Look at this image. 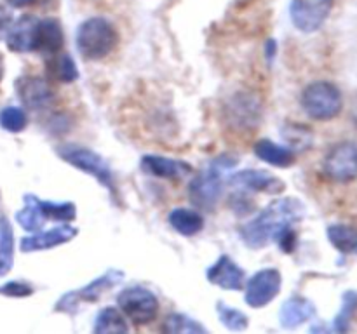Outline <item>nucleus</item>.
Instances as JSON below:
<instances>
[{"label": "nucleus", "mask_w": 357, "mask_h": 334, "mask_svg": "<svg viewBox=\"0 0 357 334\" xmlns=\"http://www.w3.org/2000/svg\"><path fill=\"white\" fill-rule=\"evenodd\" d=\"M7 2H9L13 7H26V6H31V3H35V0H7Z\"/></svg>", "instance_id": "35"}, {"label": "nucleus", "mask_w": 357, "mask_h": 334, "mask_svg": "<svg viewBox=\"0 0 357 334\" xmlns=\"http://www.w3.org/2000/svg\"><path fill=\"white\" fill-rule=\"evenodd\" d=\"M23 202L24 207L16 212V221L20 223L21 228H24L26 232H38V230L44 226L45 219H47L44 211H42V200L35 197V195L26 193L23 197Z\"/></svg>", "instance_id": "22"}, {"label": "nucleus", "mask_w": 357, "mask_h": 334, "mask_svg": "<svg viewBox=\"0 0 357 334\" xmlns=\"http://www.w3.org/2000/svg\"><path fill=\"white\" fill-rule=\"evenodd\" d=\"M3 75V61H2V56H0V80H2Z\"/></svg>", "instance_id": "37"}, {"label": "nucleus", "mask_w": 357, "mask_h": 334, "mask_svg": "<svg viewBox=\"0 0 357 334\" xmlns=\"http://www.w3.org/2000/svg\"><path fill=\"white\" fill-rule=\"evenodd\" d=\"M63 44H65V35H63V28L58 21L51 19V17L38 21L37 51L35 52H40V54L51 58L61 51Z\"/></svg>", "instance_id": "19"}, {"label": "nucleus", "mask_w": 357, "mask_h": 334, "mask_svg": "<svg viewBox=\"0 0 357 334\" xmlns=\"http://www.w3.org/2000/svg\"><path fill=\"white\" fill-rule=\"evenodd\" d=\"M38 21L40 19L35 16H21L20 19L14 21L6 37L7 47L20 54L37 51Z\"/></svg>", "instance_id": "16"}, {"label": "nucleus", "mask_w": 357, "mask_h": 334, "mask_svg": "<svg viewBox=\"0 0 357 334\" xmlns=\"http://www.w3.org/2000/svg\"><path fill=\"white\" fill-rule=\"evenodd\" d=\"M28 124V117L23 108L6 106L0 110V127L7 132H21Z\"/></svg>", "instance_id": "31"}, {"label": "nucleus", "mask_w": 357, "mask_h": 334, "mask_svg": "<svg viewBox=\"0 0 357 334\" xmlns=\"http://www.w3.org/2000/svg\"><path fill=\"white\" fill-rule=\"evenodd\" d=\"M129 327L126 324L124 313L115 306L103 308L96 317L94 324V333L107 334V333H128Z\"/></svg>", "instance_id": "25"}, {"label": "nucleus", "mask_w": 357, "mask_h": 334, "mask_svg": "<svg viewBox=\"0 0 357 334\" xmlns=\"http://www.w3.org/2000/svg\"><path fill=\"white\" fill-rule=\"evenodd\" d=\"M232 186L239 188L244 193H281L284 191V183L267 170L246 169L239 170L230 177Z\"/></svg>", "instance_id": "12"}, {"label": "nucleus", "mask_w": 357, "mask_h": 334, "mask_svg": "<svg viewBox=\"0 0 357 334\" xmlns=\"http://www.w3.org/2000/svg\"><path fill=\"white\" fill-rule=\"evenodd\" d=\"M16 93L21 103L35 111L45 110L52 103V97H54L47 80L37 75H24L21 79H17Z\"/></svg>", "instance_id": "13"}, {"label": "nucleus", "mask_w": 357, "mask_h": 334, "mask_svg": "<svg viewBox=\"0 0 357 334\" xmlns=\"http://www.w3.org/2000/svg\"><path fill=\"white\" fill-rule=\"evenodd\" d=\"M314 315H316V306L309 299L302 298V296H293L282 305L279 320H281V326L284 329H295V327L302 326L303 322L312 319Z\"/></svg>", "instance_id": "18"}, {"label": "nucleus", "mask_w": 357, "mask_h": 334, "mask_svg": "<svg viewBox=\"0 0 357 334\" xmlns=\"http://www.w3.org/2000/svg\"><path fill=\"white\" fill-rule=\"evenodd\" d=\"M255 155L260 160H264V162L281 167V169H286V167L295 164V152L293 150H289L288 146L278 145V143L271 141L267 138L260 139L255 145Z\"/></svg>", "instance_id": "20"}, {"label": "nucleus", "mask_w": 357, "mask_h": 334, "mask_svg": "<svg viewBox=\"0 0 357 334\" xmlns=\"http://www.w3.org/2000/svg\"><path fill=\"white\" fill-rule=\"evenodd\" d=\"M77 228L75 226L65 225L56 226L52 230H45V232H37L31 233V235L23 237L20 242V247L23 253H35V250H47L52 249V247H58L61 244L70 242L72 239L77 237Z\"/></svg>", "instance_id": "14"}, {"label": "nucleus", "mask_w": 357, "mask_h": 334, "mask_svg": "<svg viewBox=\"0 0 357 334\" xmlns=\"http://www.w3.org/2000/svg\"><path fill=\"white\" fill-rule=\"evenodd\" d=\"M342 104L340 89L326 80L309 84L302 93L303 110L314 120H331L342 111Z\"/></svg>", "instance_id": "4"}, {"label": "nucleus", "mask_w": 357, "mask_h": 334, "mask_svg": "<svg viewBox=\"0 0 357 334\" xmlns=\"http://www.w3.org/2000/svg\"><path fill=\"white\" fill-rule=\"evenodd\" d=\"M335 0H291L289 14L296 30L303 33L317 31L330 16Z\"/></svg>", "instance_id": "9"}, {"label": "nucleus", "mask_w": 357, "mask_h": 334, "mask_svg": "<svg viewBox=\"0 0 357 334\" xmlns=\"http://www.w3.org/2000/svg\"><path fill=\"white\" fill-rule=\"evenodd\" d=\"M58 155L65 160L70 166L77 167V169L84 170L89 176L96 177L100 184H103L114 197H117V188H115L114 174H112L110 166L107 160L100 155V153L87 150L84 146L77 145H63L56 148Z\"/></svg>", "instance_id": "5"}, {"label": "nucleus", "mask_w": 357, "mask_h": 334, "mask_svg": "<svg viewBox=\"0 0 357 334\" xmlns=\"http://www.w3.org/2000/svg\"><path fill=\"white\" fill-rule=\"evenodd\" d=\"M216 313H218L220 320L229 331H244L250 326V319L241 310L232 308V306L225 305L223 301L216 305Z\"/></svg>", "instance_id": "29"}, {"label": "nucleus", "mask_w": 357, "mask_h": 334, "mask_svg": "<svg viewBox=\"0 0 357 334\" xmlns=\"http://www.w3.org/2000/svg\"><path fill=\"white\" fill-rule=\"evenodd\" d=\"M229 124L236 129H248L257 127L258 120L261 117V104L257 96L250 93H239L230 100L229 106L225 110Z\"/></svg>", "instance_id": "11"}, {"label": "nucleus", "mask_w": 357, "mask_h": 334, "mask_svg": "<svg viewBox=\"0 0 357 334\" xmlns=\"http://www.w3.org/2000/svg\"><path fill=\"white\" fill-rule=\"evenodd\" d=\"M14 264V232L9 219L0 216V277H6Z\"/></svg>", "instance_id": "23"}, {"label": "nucleus", "mask_w": 357, "mask_h": 334, "mask_svg": "<svg viewBox=\"0 0 357 334\" xmlns=\"http://www.w3.org/2000/svg\"><path fill=\"white\" fill-rule=\"evenodd\" d=\"M117 303L121 312L136 326L152 322L159 313V299L150 289L142 287V285L124 289L117 296Z\"/></svg>", "instance_id": "7"}, {"label": "nucleus", "mask_w": 357, "mask_h": 334, "mask_svg": "<svg viewBox=\"0 0 357 334\" xmlns=\"http://www.w3.org/2000/svg\"><path fill=\"white\" fill-rule=\"evenodd\" d=\"M42 211L45 218L54 219V221L70 223L77 218V207L72 202H49L42 200Z\"/></svg>", "instance_id": "30"}, {"label": "nucleus", "mask_w": 357, "mask_h": 334, "mask_svg": "<svg viewBox=\"0 0 357 334\" xmlns=\"http://www.w3.org/2000/svg\"><path fill=\"white\" fill-rule=\"evenodd\" d=\"M302 202L295 197L278 198L264 209L255 219L241 226V240L251 249H261L268 244L279 242L282 237L293 233V226L303 218Z\"/></svg>", "instance_id": "1"}, {"label": "nucleus", "mask_w": 357, "mask_h": 334, "mask_svg": "<svg viewBox=\"0 0 357 334\" xmlns=\"http://www.w3.org/2000/svg\"><path fill=\"white\" fill-rule=\"evenodd\" d=\"M282 139L288 143V148L295 153L305 152L312 146L314 134L309 127L302 124H286L281 131Z\"/></svg>", "instance_id": "27"}, {"label": "nucleus", "mask_w": 357, "mask_h": 334, "mask_svg": "<svg viewBox=\"0 0 357 334\" xmlns=\"http://www.w3.org/2000/svg\"><path fill=\"white\" fill-rule=\"evenodd\" d=\"M162 331L169 334H202L206 333V327L183 313H171L164 322Z\"/></svg>", "instance_id": "28"}, {"label": "nucleus", "mask_w": 357, "mask_h": 334, "mask_svg": "<svg viewBox=\"0 0 357 334\" xmlns=\"http://www.w3.org/2000/svg\"><path fill=\"white\" fill-rule=\"evenodd\" d=\"M142 170L162 180H183L192 174V166L169 157L145 155L142 159Z\"/></svg>", "instance_id": "17"}, {"label": "nucleus", "mask_w": 357, "mask_h": 334, "mask_svg": "<svg viewBox=\"0 0 357 334\" xmlns=\"http://www.w3.org/2000/svg\"><path fill=\"white\" fill-rule=\"evenodd\" d=\"M357 310V292L356 291H347L344 294V303H342L340 313L335 319V329L337 331H347L349 322H351L352 315Z\"/></svg>", "instance_id": "32"}, {"label": "nucleus", "mask_w": 357, "mask_h": 334, "mask_svg": "<svg viewBox=\"0 0 357 334\" xmlns=\"http://www.w3.org/2000/svg\"><path fill=\"white\" fill-rule=\"evenodd\" d=\"M281 284V271L275 270V268H265V270L257 271L248 280L246 292H244V301L251 308H264V306H267L279 294Z\"/></svg>", "instance_id": "10"}, {"label": "nucleus", "mask_w": 357, "mask_h": 334, "mask_svg": "<svg viewBox=\"0 0 357 334\" xmlns=\"http://www.w3.org/2000/svg\"><path fill=\"white\" fill-rule=\"evenodd\" d=\"M169 225L173 226L174 232L183 237H194L204 228V218L194 209L176 207L169 214Z\"/></svg>", "instance_id": "21"}, {"label": "nucleus", "mask_w": 357, "mask_h": 334, "mask_svg": "<svg viewBox=\"0 0 357 334\" xmlns=\"http://www.w3.org/2000/svg\"><path fill=\"white\" fill-rule=\"evenodd\" d=\"M13 23H14L13 13H10L7 7L0 6V40H2L3 37H7L10 26H13Z\"/></svg>", "instance_id": "34"}, {"label": "nucleus", "mask_w": 357, "mask_h": 334, "mask_svg": "<svg viewBox=\"0 0 357 334\" xmlns=\"http://www.w3.org/2000/svg\"><path fill=\"white\" fill-rule=\"evenodd\" d=\"M49 75L61 84H72L79 79V70L70 54H54L49 59Z\"/></svg>", "instance_id": "26"}, {"label": "nucleus", "mask_w": 357, "mask_h": 334, "mask_svg": "<svg viewBox=\"0 0 357 334\" xmlns=\"http://www.w3.org/2000/svg\"><path fill=\"white\" fill-rule=\"evenodd\" d=\"M0 294L7 298H26L33 294V287L23 280H10L0 285Z\"/></svg>", "instance_id": "33"}, {"label": "nucleus", "mask_w": 357, "mask_h": 334, "mask_svg": "<svg viewBox=\"0 0 357 334\" xmlns=\"http://www.w3.org/2000/svg\"><path fill=\"white\" fill-rule=\"evenodd\" d=\"M324 174L337 183H349L357 177V145L344 141L328 152L323 162Z\"/></svg>", "instance_id": "8"}, {"label": "nucleus", "mask_w": 357, "mask_h": 334, "mask_svg": "<svg viewBox=\"0 0 357 334\" xmlns=\"http://www.w3.org/2000/svg\"><path fill=\"white\" fill-rule=\"evenodd\" d=\"M239 164V157L223 153L209 160L188 184V197L197 209L213 211L225 188L227 174Z\"/></svg>", "instance_id": "2"}, {"label": "nucleus", "mask_w": 357, "mask_h": 334, "mask_svg": "<svg viewBox=\"0 0 357 334\" xmlns=\"http://www.w3.org/2000/svg\"><path fill=\"white\" fill-rule=\"evenodd\" d=\"M275 51H278V45H275V42L274 40H268V44H267V56H268V59L274 58Z\"/></svg>", "instance_id": "36"}, {"label": "nucleus", "mask_w": 357, "mask_h": 334, "mask_svg": "<svg viewBox=\"0 0 357 334\" xmlns=\"http://www.w3.org/2000/svg\"><path fill=\"white\" fill-rule=\"evenodd\" d=\"M328 239L342 254H357V228L349 225H331Z\"/></svg>", "instance_id": "24"}, {"label": "nucleus", "mask_w": 357, "mask_h": 334, "mask_svg": "<svg viewBox=\"0 0 357 334\" xmlns=\"http://www.w3.org/2000/svg\"><path fill=\"white\" fill-rule=\"evenodd\" d=\"M206 277L211 284L218 287L227 289V291H241L246 284V273L243 268L236 263L230 256L223 254L215 264L208 268Z\"/></svg>", "instance_id": "15"}, {"label": "nucleus", "mask_w": 357, "mask_h": 334, "mask_svg": "<svg viewBox=\"0 0 357 334\" xmlns=\"http://www.w3.org/2000/svg\"><path fill=\"white\" fill-rule=\"evenodd\" d=\"M122 278H124V271L112 268V270L105 271L103 275L91 280L87 285H84L82 289H77V291H70L66 294H63L58 299V303H56L54 312L75 313L79 310V306L84 305V303H96L105 292L114 289L119 282H122Z\"/></svg>", "instance_id": "6"}, {"label": "nucleus", "mask_w": 357, "mask_h": 334, "mask_svg": "<svg viewBox=\"0 0 357 334\" xmlns=\"http://www.w3.org/2000/svg\"><path fill=\"white\" fill-rule=\"evenodd\" d=\"M77 49L87 61L103 59L117 47L119 33L114 24L105 17H89L77 30Z\"/></svg>", "instance_id": "3"}]
</instances>
